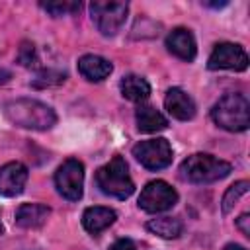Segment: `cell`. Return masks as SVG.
Instances as JSON below:
<instances>
[{
  "label": "cell",
  "mask_w": 250,
  "mask_h": 250,
  "mask_svg": "<svg viewBox=\"0 0 250 250\" xmlns=\"http://www.w3.org/2000/svg\"><path fill=\"white\" fill-rule=\"evenodd\" d=\"M4 117L16 127L31 131H47L57 123L55 109L33 98H18L4 104Z\"/></svg>",
  "instance_id": "6da1fadb"
},
{
  "label": "cell",
  "mask_w": 250,
  "mask_h": 250,
  "mask_svg": "<svg viewBox=\"0 0 250 250\" xmlns=\"http://www.w3.org/2000/svg\"><path fill=\"white\" fill-rule=\"evenodd\" d=\"M166 47L174 57H178V59H182L186 62H191L195 59V55H197L195 39H193L191 31L186 29V27L172 29L168 33V37H166Z\"/></svg>",
  "instance_id": "8fae6325"
},
{
  "label": "cell",
  "mask_w": 250,
  "mask_h": 250,
  "mask_svg": "<svg viewBox=\"0 0 250 250\" xmlns=\"http://www.w3.org/2000/svg\"><path fill=\"white\" fill-rule=\"evenodd\" d=\"M207 66L211 70H246L248 68V55L236 43H219L215 45L213 53L209 55Z\"/></svg>",
  "instance_id": "9c48e42d"
},
{
  "label": "cell",
  "mask_w": 250,
  "mask_h": 250,
  "mask_svg": "<svg viewBox=\"0 0 250 250\" xmlns=\"http://www.w3.org/2000/svg\"><path fill=\"white\" fill-rule=\"evenodd\" d=\"M223 250H246L244 246H240V244H236V242H229V244H225V248Z\"/></svg>",
  "instance_id": "484cf974"
},
{
  "label": "cell",
  "mask_w": 250,
  "mask_h": 250,
  "mask_svg": "<svg viewBox=\"0 0 250 250\" xmlns=\"http://www.w3.org/2000/svg\"><path fill=\"white\" fill-rule=\"evenodd\" d=\"M27 168L21 162H8L0 166V195L16 197L23 191L27 182Z\"/></svg>",
  "instance_id": "30bf717a"
},
{
  "label": "cell",
  "mask_w": 250,
  "mask_h": 250,
  "mask_svg": "<svg viewBox=\"0 0 250 250\" xmlns=\"http://www.w3.org/2000/svg\"><path fill=\"white\" fill-rule=\"evenodd\" d=\"M176 203H178V191L164 180L148 182L139 195V207L146 213H162L172 209Z\"/></svg>",
  "instance_id": "8992f818"
},
{
  "label": "cell",
  "mask_w": 250,
  "mask_h": 250,
  "mask_svg": "<svg viewBox=\"0 0 250 250\" xmlns=\"http://www.w3.org/2000/svg\"><path fill=\"white\" fill-rule=\"evenodd\" d=\"M96 184L102 193L115 199H127L135 191V184L123 156H113L107 164H104L96 172Z\"/></svg>",
  "instance_id": "277c9868"
},
{
  "label": "cell",
  "mask_w": 250,
  "mask_h": 250,
  "mask_svg": "<svg viewBox=\"0 0 250 250\" xmlns=\"http://www.w3.org/2000/svg\"><path fill=\"white\" fill-rule=\"evenodd\" d=\"M146 229L160 238H178L184 230V223L178 217H158L146 223Z\"/></svg>",
  "instance_id": "ac0fdd59"
},
{
  "label": "cell",
  "mask_w": 250,
  "mask_h": 250,
  "mask_svg": "<svg viewBox=\"0 0 250 250\" xmlns=\"http://www.w3.org/2000/svg\"><path fill=\"white\" fill-rule=\"evenodd\" d=\"M37 61L39 59H37V53H35V45L29 43V41H23L20 51H18V62L25 68H33V66H37Z\"/></svg>",
  "instance_id": "7402d4cb"
},
{
  "label": "cell",
  "mask_w": 250,
  "mask_h": 250,
  "mask_svg": "<svg viewBox=\"0 0 250 250\" xmlns=\"http://www.w3.org/2000/svg\"><path fill=\"white\" fill-rule=\"evenodd\" d=\"M113 70V64L100 55H82L78 59V72L90 82L105 80Z\"/></svg>",
  "instance_id": "4fadbf2b"
},
{
  "label": "cell",
  "mask_w": 250,
  "mask_h": 250,
  "mask_svg": "<svg viewBox=\"0 0 250 250\" xmlns=\"http://www.w3.org/2000/svg\"><path fill=\"white\" fill-rule=\"evenodd\" d=\"M117 219V213L109 207H88L82 213V225L90 234H100L107 227H111Z\"/></svg>",
  "instance_id": "9a60e30c"
},
{
  "label": "cell",
  "mask_w": 250,
  "mask_h": 250,
  "mask_svg": "<svg viewBox=\"0 0 250 250\" xmlns=\"http://www.w3.org/2000/svg\"><path fill=\"white\" fill-rule=\"evenodd\" d=\"M164 105H166V111L174 119H180V121L193 119V115H195V104H193L191 96L188 92H184L182 88H170L166 92Z\"/></svg>",
  "instance_id": "7c38bea8"
},
{
  "label": "cell",
  "mask_w": 250,
  "mask_h": 250,
  "mask_svg": "<svg viewBox=\"0 0 250 250\" xmlns=\"http://www.w3.org/2000/svg\"><path fill=\"white\" fill-rule=\"evenodd\" d=\"M10 78H12V72L6 68H0V84H6Z\"/></svg>",
  "instance_id": "d4e9b609"
},
{
  "label": "cell",
  "mask_w": 250,
  "mask_h": 250,
  "mask_svg": "<svg viewBox=\"0 0 250 250\" xmlns=\"http://www.w3.org/2000/svg\"><path fill=\"white\" fill-rule=\"evenodd\" d=\"M232 166L213 154H191L180 164V176L191 184H211L229 176Z\"/></svg>",
  "instance_id": "3957f363"
},
{
  "label": "cell",
  "mask_w": 250,
  "mask_h": 250,
  "mask_svg": "<svg viewBox=\"0 0 250 250\" xmlns=\"http://www.w3.org/2000/svg\"><path fill=\"white\" fill-rule=\"evenodd\" d=\"M133 156L146 170H162L172 164L174 150L166 139H148L133 146Z\"/></svg>",
  "instance_id": "ba28073f"
},
{
  "label": "cell",
  "mask_w": 250,
  "mask_h": 250,
  "mask_svg": "<svg viewBox=\"0 0 250 250\" xmlns=\"http://www.w3.org/2000/svg\"><path fill=\"white\" fill-rule=\"evenodd\" d=\"M55 186L64 199L78 201L84 188V164L76 158L64 160L55 172Z\"/></svg>",
  "instance_id": "52a82bcc"
},
{
  "label": "cell",
  "mask_w": 250,
  "mask_h": 250,
  "mask_svg": "<svg viewBox=\"0 0 250 250\" xmlns=\"http://www.w3.org/2000/svg\"><path fill=\"white\" fill-rule=\"evenodd\" d=\"M64 78H66V74L64 72H61V70H41L39 74H37V78L33 80V86H37V88H43V86H57V84H62L64 82Z\"/></svg>",
  "instance_id": "44dd1931"
},
{
  "label": "cell",
  "mask_w": 250,
  "mask_h": 250,
  "mask_svg": "<svg viewBox=\"0 0 250 250\" xmlns=\"http://www.w3.org/2000/svg\"><path fill=\"white\" fill-rule=\"evenodd\" d=\"M236 227L242 230L244 236H250V215H248V213H242V215L236 219Z\"/></svg>",
  "instance_id": "603a6c76"
},
{
  "label": "cell",
  "mask_w": 250,
  "mask_h": 250,
  "mask_svg": "<svg viewBox=\"0 0 250 250\" xmlns=\"http://www.w3.org/2000/svg\"><path fill=\"white\" fill-rule=\"evenodd\" d=\"M119 88H121L123 98H127L131 102H145L150 96V84L139 74L123 76L119 82Z\"/></svg>",
  "instance_id": "e0dca14e"
},
{
  "label": "cell",
  "mask_w": 250,
  "mask_h": 250,
  "mask_svg": "<svg viewBox=\"0 0 250 250\" xmlns=\"http://www.w3.org/2000/svg\"><path fill=\"white\" fill-rule=\"evenodd\" d=\"M211 119L225 131L240 133L250 125V102L244 94L229 92L211 109Z\"/></svg>",
  "instance_id": "7a4b0ae2"
},
{
  "label": "cell",
  "mask_w": 250,
  "mask_h": 250,
  "mask_svg": "<svg viewBox=\"0 0 250 250\" xmlns=\"http://www.w3.org/2000/svg\"><path fill=\"white\" fill-rule=\"evenodd\" d=\"M248 188H250V184H248L246 180H240V182H234V184L225 191L223 201H221V209H223V213H225V215H229V213L234 209L236 201H238V199L248 191Z\"/></svg>",
  "instance_id": "d6986e66"
},
{
  "label": "cell",
  "mask_w": 250,
  "mask_h": 250,
  "mask_svg": "<svg viewBox=\"0 0 250 250\" xmlns=\"http://www.w3.org/2000/svg\"><path fill=\"white\" fill-rule=\"evenodd\" d=\"M109 250H137V248H135V244H133L131 238H119V240H115L109 246Z\"/></svg>",
  "instance_id": "cb8c5ba5"
},
{
  "label": "cell",
  "mask_w": 250,
  "mask_h": 250,
  "mask_svg": "<svg viewBox=\"0 0 250 250\" xmlns=\"http://www.w3.org/2000/svg\"><path fill=\"white\" fill-rule=\"evenodd\" d=\"M135 119H137V127L141 133H156L168 127V119L152 105H139Z\"/></svg>",
  "instance_id": "2e32d148"
},
{
  "label": "cell",
  "mask_w": 250,
  "mask_h": 250,
  "mask_svg": "<svg viewBox=\"0 0 250 250\" xmlns=\"http://www.w3.org/2000/svg\"><path fill=\"white\" fill-rule=\"evenodd\" d=\"M129 14L127 2H92L90 16L102 35H115Z\"/></svg>",
  "instance_id": "5b68a950"
},
{
  "label": "cell",
  "mask_w": 250,
  "mask_h": 250,
  "mask_svg": "<svg viewBox=\"0 0 250 250\" xmlns=\"http://www.w3.org/2000/svg\"><path fill=\"white\" fill-rule=\"evenodd\" d=\"M51 207L43 203H23L16 211V225L21 229H39L47 223Z\"/></svg>",
  "instance_id": "5bb4252c"
},
{
  "label": "cell",
  "mask_w": 250,
  "mask_h": 250,
  "mask_svg": "<svg viewBox=\"0 0 250 250\" xmlns=\"http://www.w3.org/2000/svg\"><path fill=\"white\" fill-rule=\"evenodd\" d=\"M41 8L47 10L51 16L59 18L64 14H72L80 10V2H41Z\"/></svg>",
  "instance_id": "ffe728a7"
},
{
  "label": "cell",
  "mask_w": 250,
  "mask_h": 250,
  "mask_svg": "<svg viewBox=\"0 0 250 250\" xmlns=\"http://www.w3.org/2000/svg\"><path fill=\"white\" fill-rule=\"evenodd\" d=\"M4 232V225H2V221H0V234Z\"/></svg>",
  "instance_id": "4316f807"
}]
</instances>
